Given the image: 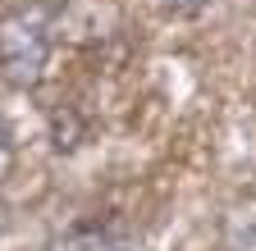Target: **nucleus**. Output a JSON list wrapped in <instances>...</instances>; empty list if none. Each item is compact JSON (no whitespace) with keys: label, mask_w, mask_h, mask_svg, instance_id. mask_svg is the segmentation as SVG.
Instances as JSON below:
<instances>
[{"label":"nucleus","mask_w":256,"mask_h":251,"mask_svg":"<svg viewBox=\"0 0 256 251\" xmlns=\"http://www.w3.org/2000/svg\"><path fill=\"white\" fill-rule=\"evenodd\" d=\"M50 9L32 5V9H10L0 14V78L10 87L28 91L37 87L50 59Z\"/></svg>","instance_id":"nucleus-1"},{"label":"nucleus","mask_w":256,"mask_h":251,"mask_svg":"<svg viewBox=\"0 0 256 251\" xmlns=\"http://www.w3.org/2000/svg\"><path fill=\"white\" fill-rule=\"evenodd\" d=\"M87 5H82V0H69V5H64L60 14H55V32H60V27H64V32H69L74 41H96V37H110V27H114V5H110V0H92V14H82Z\"/></svg>","instance_id":"nucleus-2"},{"label":"nucleus","mask_w":256,"mask_h":251,"mask_svg":"<svg viewBox=\"0 0 256 251\" xmlns=\"http://www.w3.org/2000/svg\"><path fill=\"white\" fill-rule=\"evenodd\" d=\"M50 251H119V242L106 229H96V224H78V229H69L64 238H55Z\"/></svg>","instance_id":"nucleus-3"},{"label":"nucleus","mask_w":256,"mask_h":251,"mask_svg":"<svg viewBox=\"0 0 256 251\" xmlns=\"http://www.w3.org/2000/svg\"><path fill=\"white\" fill-rule=\"evenodd\" d=\"M215 0H170V9L174 14H202V9H210Z\"/></svg>","instance_id":"nucleus-4"},{"label":"nucleus","mask_w":256,"mask_h":251,"mask_svg":"<svg viewBox=\"0 0 256 251\" xmlns=\"http://www.w3.org/2000/svg\"><path fill=\"white\" fill-rule=\"evenodd\" d=\"M5 165H10V137H5V123H0V174H5Z\"/></svg>","instance_id":"nucleus-5"}]
</instances>
